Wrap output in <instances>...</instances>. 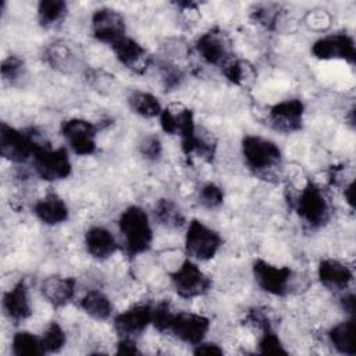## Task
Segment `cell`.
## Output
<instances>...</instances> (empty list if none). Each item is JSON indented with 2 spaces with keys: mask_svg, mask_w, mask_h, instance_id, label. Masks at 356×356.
<instances>
[{
  "mask_svg": "<svg viewBox=\"0 0 356 356\" xmlns=\"http://www.w3.org/2000/svg\"><path fill=\"white\" fill-rule=\"evenodd\" d=\"M118 231L125 252L136 256L146 252L153 242V229L147 213L139 206H128L118 217Z\"/></svg>",
  "mask_w": 356,
  "mask_h": 356,
  "instance_id": "6da1fadb",
  "label": "cell"
},
{
  "mask_svg": "<svg viewBox=\"0 0 356 356\" xmlns=\"http://www.w3.org/2000/svg\"><path fill=\"white\" fill-rule=\"evenodd\" d=\"M242 156L246 167L256 175H268L282 164L277 143L257 135H246L242 139Z\"/></svg>",
  "mask_w": 356,
  "mask_h": 356,
  "instance_id": "7a4b0ae2",
  "label": "cell"
},
{
  "mask_svg": "<svg viewBox=\"0 0 356 356\" xmlns=\"http://www.w3.org/2000/svg\"><path fill=\"white\" fill-rule=\"evenodd\" d=\"M32 164L36 174L49 182L65 179L72 171L68 152L64 147L53 149L40 142L35 147Z\"/></svg>",
  "mask_w": 356,
  "mask_h": 356,
  "instance_id": "3957f363",
  "label": "cell"
},
{
  "mask_svg": "<svg viewBox=\"0 0 356 356\" xmlns=\"http://www.w3.org/2000/svg\"><path fill=\"white\" fill-rule=\"evenodd\" d=\"M296 211L300 220L312 229L325 225L331 216L328 200L314 182H307L300 191L296 200Z\"/></svg>",
  "mask_w": 356,
  "mask_h": 356,
  "instance_id": "277c9868",
  "label": "cell"
},
{
  "mask_svg": "<svg viewBox=\"0 0 356 356\" xmlns=\"http://www.w3.org/2000/svg\"><path fill=\"white\" fill-rule=\"evenodd\" d=\"M222 239L217 231L199 220H192L185 232V252L189 259L207 261L216 256Z\"/></svg>",
  "mask_w": 356,
  "mask_h": 356,
  "instance_id": "5b68a950",
  "label": "cell"
},
{
  "mask_svg": "<svg viewBox=\"0 0 356 356\" xmlns=\"http://www.w3.org/2000/svg\"><path fill=\"white\" fill-rule=\"evenodd\" d=\"M253 278L260 289L274 296H285L291 292L293 271L285 266H277L257 259L253 266Z\"/></svg>",
  "mask_w": 356,
  "mask_h": 356,
  "instance_id": "8992f818",
  "label": "cell"
},
{
  "mask_svg": "<svg viewBox=\"0 0 356 356\" xmlns=\"http://www.w3.org/2000/svg\"><path fill=\"white\" fill-rule=\"evenodd\" d=\"M171 284L178 296L182 299H193L210 291L211 280L192 259H186L171 274Z\"/></svg>",
  "mask_w": 356,
  "mask_h": 356,
  "instance_id": "52a82bcc",
  "label": "cell"
},
{
  "mask_svg": "<svg viewBox=\"0 0 356 356\" xmlns=\"http://www.w3.org/2000/svg\"><path fill=\"white\" fill-rule=\"evenodd\" d=\"M38 143L32 134H26L6 122L0 127V153L8 161L25 163L32 159Z\"/></svg>",
  "mask_w": 356,
  "mask_h": 356,
  "instance_id": "ba28073f",
  "label": "cell"
},
{
  "mask_svg": "<svg viewBox=\"0 0 356 356\" xmlns=\"http://www.w3.org/2000/svg\"><path fill=\"white\" fill-rule=\"evenodd\" d=\"M209 330L210 321L207 317L191 312H174L167 332L178 341L195 346L204 341Z\"/></svg>",
  "mask_w": 356,
  "mask_h": 356,
  "instance_id": "9c48e42d",
  "label": "cell"
},
{
  "mask_svg": "<svg viewBox=\"0 0 356 356\" xmlns=\"http://www.w3.org/2000/svg\"><path fill=\"white\" fill-rule=\"evenodd\" d=\"M43 60L53 70L63 74H74L81 71L83 57L79 47L64 39H56L43 49Z\"/></svg>",
  "mask_w": 356,
  "mask_h": 356,
  "instance_id": "30bf717a",
  "label": "cell"
},
{
  "mask_svg": "<svg viewBox=\"0 0 356 356\" xmlns=\"http://www.w3.org/2000/svg\"><path fill=\"white\" fill-rule=\"evenodd\" d=\"M61 134L70 149L78 156H90L96 152L97 128L83 118H70L63 121Z\"/></svg>",
  "mask_w": 356,
  "mask_h": 356,
  "instance_id": "8fae6325",
  "label": "cell"
},
{
  "mask_svg": "<svg viewBox=\"0 0 356 356\" xmlns=\"http://www.w3.org/2000/svg\"><path fill=\"white\" fill-rule=\"evenodd\" d=\"M195 47L199 57L210 65L222 67L229 58H232L231 40L228 35L218 28L209 29L200 35Z\"/></svg>",
  "mask_w": 356,
  "mask_h": 356,
  "instance_id": "7c38bea8",
  "label": "cell"
},
{
  "mask_svg": "<svg viewBox=\"0 0 356 356\" xmlns=\"http://www.w3.org/2000/svg\"><path fill=\"white\" fill-rule=\"evenodd\" d=\"M92 35L97 42L113 46L120 39L127 36L125 18L114 8L103 7L92 15Z\"/></svg>",
  "mask_w": 356,
  "mask_h": 356,
  "instance_id": "4fadbf2b",
  "label": "cell"
},
{
  "mask_svg": "<svg viewBox=\"0 0 356 356\" xmlns=\"http://www.w3.org/2000/svg\"><path fill=\"white\" fill-rule=\"evenodd\" d=\"M312 54L318 60H345L353 64L356 60L353 38L346 33L323 36L312 44Z\"/></svg>",
  "mask_w": 356,
  "mask_h": 356,
  "instance_id": "5bb4252c",
  "label": "cell"
},
{
  "mask_svg": "<svg viewBox=\"0 0 356 356\" xmlns=\"http://www.w3.org/2000/svg\"><path fill=\"white\" fill-rule=\"evenodd\" d=\"M305 106L299 99H286L275 103L268 111V124L282 134H292L302 128Z\"/></svg>",
  "mask_w": 356,
  "mask_h": 356,
  "instance_id": "9a60e30c",
  "label": "cell"
},
{
  "mask_svg": "<svg viewBox=\"0 0 356 356\" xmlns=\"http://www.w3.org/2000/svg\"><path fill=\"white\" fill-rule=\"evenodd\" d=\"M153 318V306L140 303L128 307L114 317V330L120 338H136L150 324Z\"/></svg>",
  "mask_w": 356,
  "mask_h": 356,
  "instance_id": "2e32d148",
  "label": "cell"
},
{
  "mask_svg": "<svg viewBox=\"0 0 356 356\" xmlns=\"http://www.w3.org/2000/svg\"><path fill=\"white\" fill-rule=\"evenodd\" d=\"M159 118L161 129L168 135L179 136L181 140L191 136L197 128L192 110L182 103L168 104L163 108Z\"/></svg>",
  "mask_w": 356,
  "mask_h": 356,
  "instance_id": "e0dca14e",
  "label": "cell"
},
{
  "mask_svg": "<svg viewBox=\"0 0 356 356\" xmlns=\"http://www.w3.org/2000/svg\"><path fill=\"white\" fill-rule=\"evenodd\" d=\"M115 58L129 71L143 74L150 65V56L147 50L135 39L124 36L111 46Z\"/></svg>",
  "mask_w": 356,
  "mask_h": 356,
  "instance_id": "ac0fdd59",
  "label": "cell"
},
{
  "mask_svg": "<svg viewBox=\"0 0 356 356\" xmlns=\"http://www.w3.org/2000/svg\"><path fill=\"white\" fill-rule=\"evenodd\" d=\"M317 277L324 288L332 292L345 291L353 280L352 268L337 259H323L317 267Z\"/></svg>",
  "mask_w": 356,
  "mask_h": 356,
  "instance_id": "d6986e66",
  "label": "cell"
},
{
  "mask_svg": "<svg viewBox=\"0 0 356 356\" xmlns=\"http://www.w3.org/2000/svg\"><path fill=\"white\" fill-rule=\"evenodd\" d=\"M4 316L14 323L25 321L32 314L28 286L24 281H18L3 295L1 300Z\"/></svg>",
  "mask_w": 356,
  "mask_h": 356,
  "instance_id": "ffe728a7",
  "label": "cell"
},
{
  "mask_svg": "<svg viewBox=\"0 0 356 356\" xmlns=\"http://www.w3.org/2000/svg\"><path fill=\"white\" fill-rule=\"evenodd\" d=\"M76 281L67 275H50L40 284L42 296L53 307L65 306L75 295Z\"/></svg>",
  "mask_w": 356,
  "mask_h": 356,
  "instance_id": "44dd1931",
  "label": "cell"
},
{
  "mask_svg": "<svg viewBox=\"0 0 356 356\" xmlns=\"http://www.w3.org/2000/svg\"><path fill=\"white\" fill-rule=\"evenodd\" d=\"M85 249L96 260H106L113 256L118 248L115 236L110 229L102 225L90 227L85 234Z\"/></svg>",
  "mask_w": 356,
  "mask_h": 356,
  "instance_id": "7402d4cb",
  "label": "cell"
},
{
  "mask_svg": "<svg viewBox=\"0 0 356 356\" xmlns=\"http://www.w3.org/2000/svg\"><path fill=\"white\" fill-rule=\"evenodd\" d=\"M33 214L46 225H57L68 218L70 209L63 197L54 192H50L35 203Z\"/></svg>",
  "mask_w": 356,
  "mask_h": 356,
  "instance_id": "603a6c76",
  "label": "cell"
},
{
  "mask_svg": "<svg viewBox=\"0 0 356 356\" xmlns=\"http://www.w3.org/2000/svg\"><path fill=\"white\" fill-rule=\"evenodd\" d=\"M81 309L92 318L103 321L111 317L113 314V303L107 295H104L99 289L88 291L79 302Z\"/></svg>",
  "mask_w": 356,
  "mask_h": 356,
  "instance_id": "cb8c5ba5",
  "label": "cell"
},
{
  "mask_svg": "<svg viewBox=\"0 0 356 356\" xmlns=\"http://www.w3.org/2000/svg\"><path fill=\"white\" fill-rule=\"evenodd\" d=\"M154 220L167 229H179L185 225V214L171 199H160L154 204Z\"/></svg>",
  "mask_w": 356,
  "mask_h": 356,
  "instance_id": "d4e9b609",
  "label": "cell"
},
{
  "mask_svg": "<svg viewBox=\"0 0 356 356\" xmlns=\"http://www.w3.org/2000/svg\"><path fill=\"white\" fill-rule=\"evenodd\" d=\"M181 147L186 156H195L204 161H211L216 153L214 140L207 135L200 134L197 128L191 136L181 140Z\"/></svg>",
  "mask_w": 356,
  "mask_h": 356,
  "instance_id": "484cf974",
  "label": "cell"
},
{
  "mask_svg": "<svg viewBox=\"0 0 356 356\" xmlns=\"http://www.w3.org/2000/svg\"><path fill=\"white\" fill-rule=\"evenodd\" d=\"M128 106L132 113L143 117V118H156L161 114L163 106L160 100L145 90H134L128 96Z\"/></svg>",
  "mask_w": 356,
  "mask_h": 356,
  "instance_id": "4316f807",
  "label": "cell"
},
{
  "mask_svg": "<svg viewBox=\"0 0 356 356\" xmlns=\"http://www.w3.org/2000/svg\"><path fill=\"white\" fill-rule=\"evenodd\" d=\"M330 343L343 355H355L356 349L353 345V317L335 324L328 331Z\"/></svg>",
  "mask_w": 356,
  "mask_h": 356,
  "instance_id": "83f0119b",
  "label": "cell"
},
{
  "mask_svg": "<svg viewBox=\"0 0 356 356\" xmlns=\"http://www.w3.org/2000/svg\"><path fill=\"white\" fill-rule=\"evenodd\" d=\"M68 11L67 3L63 0H42L38 4V22L49 29L58 25Z\"/></svg>",
  "mask_w": 356,
  "mask_h": 356,
  "instance_id": "f1b7e54d",
  "label": "cell"
},
{
  "mask_svg": "<svg viewBox=\"0 0 356 356\" xmlns=\"http://www.w3.org/2000/svg\"><path fill=\"white\" fill-rule=\"evenodd\" d=\"M11 352L15 356H39L43 355L40 337L29 331H18L11 339Z\"/></svg>",
  "mask_w": 356,
  "mask_h": 356,
  "instance_id": "f546056e",
  "label": "cell"
},
{
  "mask_svg": "<svg viewBox=\"0 0 356 356\" xmlns=\"http://www.w3.org/2000/svg\"><path fill=\"white\" fill-rule=\"evenodd\" d=\"M65 342H67L65 331L56 321H51L40 335V343H42L43 355L44 353H57V352H60L65 346Z\"/></svg>",
  "mask_w": 356,
  "mask_h": 356,
  "instance_id": "4dcf8cb0",
  "label": "cell"
},
{
  "mask_svg": "<svg viewBox=\"0 0 356 356\" xmlns=\"http://www.w3.org/2000/svg\"><path fill=\"white\" fill-rule=\"evenodd\" d=\"M221 71L224 76L235 83V85H245L248 81L252 79L253 76V68L249 65L246 61L236 60V58H229L222 67Z\"/></svg>",
  "mask_w": 356,
  "mask_h": 356,
  "instance_id": "1f68e13d",
  "label": "cell"
},
{
  "mask_svg": "<svg viewBox=\"0 0 356 356\" xmlns=\"http://www.w3.org/2000/svg\"><path fill=\"white\" fill-rule=\"evenodd\" d=\"M25 71L26 68L24 60L15 54H10L1 61L3 81L8 82L10 85L18 83L25 76Z\"/></svg>",
  "mask_w": 356,
  "mask_h": 356,
  "instance_id": "d6a6232c",
  "label": "cell"
},
{
  "mask_svg": "<svg viewBox=\"0 0 356 356\" xmlns=\"http://www.w3.org/2000/svg\"><path fill=\"white\" fill-rule=\"evenodd\" d=\"M197 200L200 206L207 210L217 209L224 202V191L214 182H206L197 192Z\"/></svg>",
  "mask_w": 356,
  "mask_h": 356,
  "instance_id": "836d02e7",
  "label": "cell"
},
{
  "mask_svg": "<svg viewBox=\"0 0 356 356\" xmlns=\"http://www.w3.org/2000/svg\"><path fill=\"white\" fill-rule=\"evenodd\" d=\"M85 78L89 86L93 88V90L99 93H111L115 88V78L102 70H92L86 68L85 70Z\"/></svg>",
  "mask_w": 356,
  "mask_h": 356,
  "instance_id": "e575fe53",
  "label": "cell"
},
{
  "mask_svg": "<svg viewBox=\"0 0 356 356\" xmlns=\"http://www.w3.org/2000/svg\"><path fill=\"white\" fill-rule=\"evenodd\" d=\"M259 353L263 355H285L286 349L281 342L280 337L271 330V327L264 328L259 338Z\"/></svg>",
  "mask_w": 356,
  "mask_h": 356,
  "instance_id": "d590c367",
  "label": "cell"
},
{
  "mask_svg": "<svg viewBox=\"0 0 356 356\" xmlns=\"http://www.w3.org/2000/svg\"><path fill=\"white\" fill-rule=\"evenodd\" d=\"M138 150L140 156L149 161H156L163 154V145L159 136L156 135H146L138 143Z\"/></svg>",
  "mask_w": 356,
  "mask_h": 356,
  "instance_id": "8d00e7d4",
  "label": "cell"
},
{
  "mask_svg": "<svg viewBox=\"0 0 356 356\" xmlns=\"http://www.w3.org/2000/svg\"><path fill=\"white\" fill-rule=\"evenodd\" d=\"M160 76H161L163 85L167 90L179 86L184 79L182 71L177 65L170 64V63L160 64Z\"/></svg>",
  "mask_w": 356,
  "mask_h": 356,
  "instance_id": "74e56055",
  "label": "cell"
},
{
  "mask_svg": "<svg viewBox=\"0 0 356 356\" xmlns=\"http://www.w3.org/2000/svg\"><path fill=\"white\" fill-rule=\"evenodd\" d=\"M278 17L280 11L278 7L274 4H261L253 10V18L266 28H273Z\"/></svg>",
  "mask_w": 356,
  "mask_h": 356,
  "instance_id": "f35d334b",
  "label": "cell"
},
{
  "mask_svg": "<svg viewBox=\"0 0 356 356\" xmlns=\"http://www.w3.org/2000/svg\"><path fill=\"white\" fill-rule=\"evenodd\" d=\"M222 348L217 345L216 342H206L202 341L200 343L193 346V353L195 355H222Z\"/></svg>",
  "mask_w": 356,
  "mask_h": 356,
  "instance_id": "ab89813d",
  "label": "cell"
},
{
  "mask_svg": "<svg viewBox=\"0 0 356 356\" xmlns=\"http://www.w3.org/2000/svg\"><path fill=\"white\" fill-rule=\"evenodd\" d=\"M117 353L138 355V353H140V350L138 349V345L134 338H121L117 343Z\"/></svg>",
  "mask_w": 356,
  "mask_h": 356,
  "instance_id": "60d3db41",
  "label": "cell"
},
{
  "mask_svg": "<svg viewBox=\"0 0 356 356\" xmlns=\"http://www.w3.org/2000/svg\"><path fill=\"white\" fill-rule=\"evenodd\" d=\"M355 305H356V299H355L353 292H348L341 298V307L350 317H353V314H355Z\"/></svg>",
  "mask_w": 356,
  "mask_h": 356,
  "instance_id": "b9f144b4",
  "label": "cell"
},
{
  "mask_svg": "<svg viewBox=\"0 0 356 356\" xmlns=\"http://www.w3.org/2000/svg\"><path fill=\"white\" fill-rule=\"evenodd\" d=\"M343 195H345V199H346L348 204L353 209L355 207V184H353V181L345 188Z\"/></svg>",
  "mask_w": 356,
  "mask_h": 356,
  "instance_id": "7bdbcfd3",
  "label": "cell"
}]
</instances>
